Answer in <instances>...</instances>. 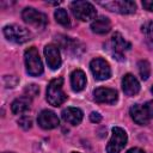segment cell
<instances>
[{"label":"cell","instance_id":"6da1fadb","mask_svg":"<svg viewBox=\"0 0 153 153\" xmlns=\"http://www.w3.org/2000/svg\"><path fill=\"white\" fill-rule=\"evenodd\" d=\"M62 86H63V78H61V76L50 80V82L48 84V87H47V100H48V103L50 105L60 106L61 104H63L66 102L67 94L63 92Z\"/></svg>","mask_w":153,"mask_h":153},{"label":"cell","instance_id":"7a4b0ae2","mask_svg":"<svg viewBox=\"0 0 153 153\" xmlns=\"http://www.w3.org/2000/svg\"><path fill=\"white\" fill-rule=\"evenodd\" d=\"M24 61L26 72L32 76H38L43 73V65L38 54V50L35 47H30L24 53Z\"/></svg>","mask_w":153,"mask_h":153},{"label":"cell","instance_id":"3957f363","mask_svg":"<svg viewBox=\"0 0 153 153\" xmlns=\"http://www.w3.org/2000/svg\"><path fill=\"white\" fill-rule=\"evenodd\" d=\"M71 10L73 16L82 22H87L96 18V8L88 1H73L71 4Z\"/></svg>","mask_w":153,"mask_h":153},{"label":"cell","instance_id":"277c9868","mask_svg":"<svg viewBox=\"0 0 153 153\" xmlns=\"http://www.w3.org/2000/svg\"><path fill=\"white\" fill-rule=\"evenodd\" d=\"M5 37L14 43L22 44L27 42L29 39H31V33L27 29H25L24 26L17 25V24H11V25H6L2 30Z\"/></svg>","mask_w":153,"mask_h":153},{"label":"cell","instance_id":"5b68a950","mask_svg":"<svg viewBox=\"0 0 153 153\" xmlns=\"http://www.w3.org/2000/svg\"><path fill=\"white\" fill-rule=\"evenodd\" d=\"M111 131H112V135L106 146V152L108 153H120L127 145V140H128L127 133L120 127H114Z\"/></svg>","mask_w":153,"mask_h":153},{"label":"cell","instance_id":"8992f818","mask_svg":"<svg viewBox=\"0 0 153 153\" xmlns=\"http://www.w3.org/2000/svg\"><path fill=\"white\" fill-rule=\"evenodd\" d=\"M130 49V43L127 42L123 36L120 32H115L112 37L110 38L109 42V50L110 53L117 59V60H123L124 59V51Z\"/></svg>","mask_w":153,"mask_h":153},{"label":"cell","instance_id":"52a82bcc","mask_svg":"<svg viewBox=\"0 0 153 153\" xmlns=\"http://www.w3.org/2000/svg\"><path fill=\"white\" fill-rule=\"evenodd\" d=\"M22 18L24 19V22L31 26L42 29L47 25L48 23V18L44 13L35 10L33 7H26L23 10L22 12Z\"/></svg>","mask_w":153,"mask_h":153},{"label":"cell","instance_id":"ba28073f","mask_svg":"<svg viewBox=\"0 0 153 153\" xmlns=\"http://www.w3.org/2000/svg\"><path fill=\"white\" fill-rule=\"evenodd\" d=\"M91 72L96 80H106L111 76V68L108 61L102 57H96L90 62Z\"/></svg>","mask_w":153,"mask_h":153},{"label":"cell","instance_id":"9c48e42d","mask_svg":"<svg viewBox=\"0 0 153 153\" xmlns=\"http://www.w3.org/2000/svg\"><path fill=\"white\" fill-rule=\"evenodd\" d=\"M103 7L108 8L109 11L121 13V14H130L136 11V5L134 1L130 0H115V1H105L99 2Z\"/></svg>","mask_w":153,"mask_h":153},{"label":"cell","instance_id":"30bf717a","mask_svg":"<svg viewBox=\"0 0 153 153\" xmlns=\"http://www.w3.org/2000/svg\"><path fill=\"white\" fill-rule=\"evenodd\" d=\"M118 98L117 91L109 87H98L93 91V99L97 103L114 104Z\"/></svg>","mask_w":153,"mask_h":153},{"label":"cell","instance_id":"8fae6325","mask_svg":"<svg viewBox=\"0 0 153 153\" xmlns=\"http://www.w3.org/2000/svg\"><path fill=\"white\" fill-rule=\"evenodd\" d=\"M37 122L43 129H54L59 126V117L51 110H42L38 115Z\"/></svg>","mask_w":153,"mask_h":153},{"label":"cell","instance_id":"7c38bea8","mask_svg":"<svg viewBox=\"0 0 153 153\" xmlns=\"http://www.w3.org/2000/svg\"><path fill=\"white\" fill-rule=\"evenodd\" d=\"M44 55H45L47 63L51 69H57L61 66V55H60V50L56 45H54V44L45 45Z\"/></svg>","mask_w":153,"mask_h":153},{"label":"cell","instance_id":"4fadbf2b","mask_svg":"<svg viewBox=\"0 0 153 153\" xmlns=\"http://www.w3.org/2000/svg\"><path fill=\"white\" fill-rule=\"evenodd\" d=\"M129 114L131 116V118L134 120V122H136L140 126H146L149 122V115L147 111L146 105H140V104H135L130 108Z\"/></svg>","mask_w":153,"mask_h":153},{"label":"cell","instance_id":"5bb4252c","mask_svg":"<svg viewBox=\"0 0 153 153\" xmlns=\"http://www.w3.org/2000/svg\"><path fill=\"white\" fill-rule=\"evenodd\" d=\"M57 41H59V44L60 47L67 51V53H72V54H80L84 49L82 44L76 41V39H73L71 37H66V36H59L57 37Z\"/></svg>","mask_w":153,"mask_h":153},{"label":"cell","instance_id":"9a60e30c","mask_svg":"<svg viewBox=\"0 0 153 153\" xmlns=\"http://www.w3.org/2000/svg\"><path fill=\"white\" fill-rule=\"evenodd\" d=\"M122 88H123V92L127 96L133 97V96H135V94L139 93V91H140V84H139L137 79L133 74L128 73L122 79Z\"/></svg>","mask_w":153,"mask_h":153},{"label":"cell","instance_id":"2e32d148","mask_svg":"<svg viewBox=\"0 0 153 153\" xmlns=\"http://www.w3.org/2000/svg\"><path fill=\"white\" fill-rule=\"evenodd\" d=\"M61 115H62V118L66 122H68L69 124H73V126L79 124L82 121V117H84L82 111L79 108H73V106L62 110Z\"/></svg>","mask_w":153,"mask_h":153},{"label":"cell","instance_id":"e0dca14e","mask_svg":"<svg viewBox=\"0 0 153 153\" xmlns=\"http://www.w3.org/2000/svg\"><path fill=\"white\" fill-rule=\"evenodd\" d=\"M110 29H111V22L109 18H106L104 16L94 18V20L91 23V30L96 33H99V35L109 32Z\"/></svg>","mask_w":153,"mask_h":153},{"label":"cell","instance_id":"ac0fdd59","mask_svg":"<svg viewBox=\"0 0 153 153\" xmlns=\"http://www.w3.org/2000/svg\"><path fill=\"white\" fill-rule=\"evenodd\" d=\"M71 86L75 92H80L86 86V75L81 69H75L71 74Z\"/></svg>","mask_w":153,"mask_h":153},{"label":"cell","instance_id":"d6986e66","mask_svg":"<svg viewBox=\"0 0 153 153\" xmlns=\"http://www.w3.org/2000/svg\"><path fill=\"white\" fill-rule=\"evenodd\" d=\"M31 105V98L26 97V96H23V97H19L17 99H14L11 104V110L13 114L16 115H19V114H23L25 112Z\"/></svg>","mask_w":153,"mask_h":153},{"label":"cell","instance_id":"ffe728a7","mask_svg":"<svg viewBox=\"0 0 153 153\" xmlns=\"http://www.w3.org/2000/svg\"><path fill=\"white\" fill-rule=\"evenodd\" d=\"M54 17H55L56 22L59 24H61L62 26H66V27L71 26V20H69V17L65 8H57L54 13Z\"/></svg>","mask_w":153,"mask_h":153},{"label":"cell","instance_id":"44dd1931","mask_svg":"<svg viewBox=\"0 0 153 153\" xmlns=\"http://www.w3.org/2000/svg\"><path fill=\"white\" fill-rule=\"evenodd\" d=\"M137 68H139V73L142 80H147L151 75V65L147 60H140L137 62Z\"/></svg>","mask_w":153,"mask_h":153},{"label":"cell","instance_id":"7402d4cb","mask_svg":"<svg viewBox=\"0 0 153 153\" xmlns=\"http://www.w3.org/2000/svg\"><path fill=\"white\" fill-rule=\"evenodd\" d=\"M18 124L23 128V129H29V128H31V126H32V120L29 117V116H23V117H20L19 118V121H18Z\"/></svg>","mask_w":153,"mask_h":153},{"label":"cell","instance_id":"603a6c76","mask_svg":"<svg viewBox=\"0 0 153 153\" xmlns=\"http://www.w3.org/2000/svg\"><path fill=\"white\" fill-rule=\"evenodd\" d=\"M141 31L148 36V37H153V22H146L142 26H141Z\"/></svg>","mask_w":153,"mask_h":153},{"label":"cell","instance_id":"cb8c5ba5","mask_svg":"<svg viewBox=\"0 0 153 153\" xmlns=\"http://www.w3.org/2000/svg\"><path fill=\"white\" fill-rule=\"evenodd\" d=\"M38 92H39V88H38V86H37V85H35V84L29 85V86L25 88V96H26V97H29V98L35 97Z\"/></svg>","mask_w":153,"mask_h":153},{"label":"cell","instance_id":"d4e9b609","mask_svg":"<svg viewBox=\"0 0 153 153\" xmlns=\"http://www.w3.org/2000/svg\"><path fill=\"white\" fill-rule=\"evenodd\" d=\"M90 121L91 122H93V123H99L100 121H102V116L98 114V112H91V115H90Z\"/></svg>","mask_w":153,"mask_h":153},{"label":"cell","instance_id":"484cf974","mask_svg":"<svg viewBox=\"0 0 153 153\" xmlns=\"http://www.w3.org/2000/svg\"><path fill=\"white\" fill-rule=\"evenodd\" d=\"M142 6L149 11V12H153V0H143L142 1Z\"/></svg>","mask_w":153,"mask_h":153},{"label":"cell","instance_id":"4316f807","mask_svg":"<svg viewBox=\"0 0 153 153\" xmlns=\"http://www.w3.org/2000/svg\"><path fill=\"white\" fill-rule=\"evenodd\" d=\"M146 108H147V111H148L149 117L153 118V102H148V103L146 104Z\"/></svg>","mask_w":153,"mask_h":153},{"label":"cell","instance_id":"83f0119b","mask_svg":"<svg viewBox=\"0 0 153 153\" xmlns=\"http://www.w3.org/2000/svg\"><path fill=\"white\" fill-rule=\"evenodd\" d=\"M126 153H145V152L139 147H134V148H130L129 151H127Z\"/></svg>","mask_w":153,"mask_h":153},{"label":"cell","instance_id":"f1b7e54d","mask_svg":"<svg viewBox=\"0 0 153 153\" xmlns=\"http://www.w3.org/2000/svg\"><path fill=\"white\" fill-rule=\"evenodd\" d=\"M73 153H79V152H73Z\"/></svg>","mask_w":153,"mask_h":153},{"label":"cell","instance_id":"f546056e","mask_svg":"<svg viewBox=\"0 0 153 153\" xmlns=\"http://www.w3.org/2000/svg\"><path fill=\"white\" fill-rule=\"evenodd\" d=\"M5 153H11V152H5Z\"/></svg>","mask_w":153,"mask_h":153},{"label":"cell","instance_id":"4dcf8cb0","mask_svg":"<svg viewBox=\"0 0 153 153\" xmlns=\"http://www.w3.org/2000/svg\"><path fill=\"white\" fill-rule=\"evenodd\" d=\"M152 92H153V87H152Z\"/></svg>","mask_w":153,"mask_h":153}]
</instances>
